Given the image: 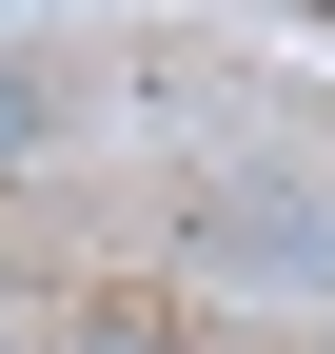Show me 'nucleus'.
Segmentation results:
<instances>
[{
    "mask_svg": "<svg viewBox=\"0 0 335 354\" xmlns=\"http://www.w3.org/2000/svg\"><path fill=\"white\" fill-rule=\"evenodd\" d=\"M197 236H217L237 276H276V295H335V177H217Z\"/></svg>",
    "mask_w": 335,
    "mask_h": 354,
    "instance_id": "obj_1",
    "label": "nucleus"
},
{
    "mask_svg": "<svg viewBox=\"0 0 335 354\" xmlns=\"http://www.w3.org/2000/svg\"><path fill=\"white\" fill-rule=\"evenodd\" d=\"M39 354H197V335H178V315H60Z\"/></svg>",
    "mask_w": 335,
    "mask_h": 354,
    "instance_id": "obj_2",
    "label": "nucleus"
},
{
    "mask_svg": "<svg viewBox=\"0 0 335 354\" xmlns=\"http://www.w3.org/2000/svg\"><path fill=\"white\" fill-rule=\"evenodd\" d=\"M39 138H60V99H39V79H20V59H0V177H20Z\"/></svg>",
    "mask_w": 335,
    "mask_h": 354,
    "instance_id": "obj_3",
    "label": "nucleus"
},
{
    "mask_svg": "<svg viewBox=\"0 0 335 354\" xmlns=\"http://www.w3.org/2000/svg\"><path fill=\"white\" fill-rule=\"evenodd\" d=\"M0 354H39V335H0Z\"/></svg>",
    "mask_w": 335,
    "mask_h": 354,
    "instance_id": "obj_4",
    "label": "nucleus"
}]
</instances>
